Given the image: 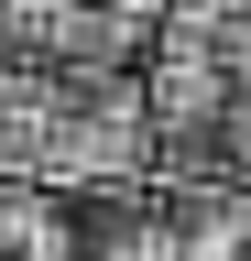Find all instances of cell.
Segmentation results:
<instances>
[{
	"mask_svg": "<svg viewBox=\"0 0 251 261\" xmlns=\"http://www.w3.org/2000/svg\"><path fill=\"white\" fill-rule=\"evenodd\" d=\"M44 98H55V185H153L164 174L142 65L131 76H44Z\"/></svg>",
	"mask_w": 251,
	"mask_h": 261,
	"instance_id": "cell-1",
	"label": "cell"
},
{
	"mask_svg": "<svg viewBox=\"0 0 251 261\" xmlns=\"http://www.w3.org/2000/svg\"><path fill=\"white\" fill-rule=\"evenodd\" d=\"M164 218H175V261H251V185H186L164 174Z\"/></svg>",
	"mask_w": 251,
	"mask_h": 261,
	"instance_id": "cell-3",
	"label": "cell"
},
{
	"mask_svg": "<svg viewBox=\"0 0 251 261\" xmlns=\"http://www.w3.org/2000/svg\"><path fill=\"white\" fill-rule=\"evenodd\" d=\"M0 76H55L44 65V0H0Z\"/></svg>",
	"mask_w": 251,
	"mask_h": 261,
	"instance_id": "cell-4",
	"label": "cell"
},
{
	"mask_svg": "<svg viewBox=\"0 0 251 261\" xmlns=\"http://www.w3.org/2000/svg\"><path fill=\"white\" fill-rule=\"evenodd\" d=\"M164 0H44V65L55 76H131L153 65Z\"/></svg>",
	"mask_w": 251,
	"mask_h": 261,
	"instance_id": "cell-2",
	"label": "cell"
}]
</instances>
